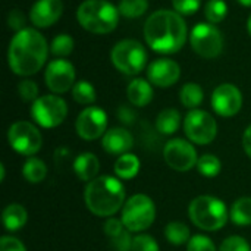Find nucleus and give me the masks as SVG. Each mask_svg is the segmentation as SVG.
I'll use <instances>...</instances> for the list:
<instances>
[{
  "instance_id": "1",
  "label": "nucleus",
  "mask_w": 251,
  "mask_h": 251,
  "mask_svg": "<svg viewBox=\"0 0 251 251\" xmlns=\"http://www.w3.org/2000/svg\"><path fill=\"white\" fill-rule=\"evenodd\" d=\"M144 38L153 51L174 54L185 46L188 28L184 18L175 10L159 9L147 18Z\"/></svg>"
},
{
  "instance_id": "2",
  "label": "nucleus",
  "mask_w": 251,
  "mask_h": 251,
  "mask_svg": "<svg viewBox=\"0 0 251 251\" xmlns=\"http://www.w3.org/2000/svg\"><path fill=\"white\" fill-rule=\"evenodd\" d=\"M49 46L41 32L34 28L18 31L7 47V65L19 76H31L46 65Z\"/></svg>"
},
{
  "instance_id": "3",
  "label": "nucleus",
  "mask_w": 251,
  "mask_h": 251,
  "mask_svg": "<svg viewBox=\"0 0 251 251\" xmlns=\"http://www.w3.org/2000/svg\"><path fill=\"white\" fill-rule=\"evenodd\" d=\"M84 200L91 213L100 218H109L124 207L125 187L115 176H97L85 187Z\"/></svg>"
},
{
  "instance_id": "4",
  "label": "nucleus",
  "mask_w": 251,
  "mask_h": 251,
  "mask_svg": "<svg viewBox=\"0 0 251 251\" xmlns=\"http://www.w3.org/2000/svg\"><path fill=\"white\" fill-rule=\"evenodd\" d=\"M119 10L107 0H85L76 9L78 24L93 34H110L119 24Z\"/></svg>"
},
{
  "instance_id": "5",
  "label": "nucleus",
  "mask_w": 251,
  "mask_h": 251,
  "mask_svg": "<svg viewBox=\"0 0 251 251\" xmlns=\"http://www.w3.org/2000/svg\"><path fill=\"white\" fill-rule=\"evenodd\" d=\"M188 216L197 228L209 232L222 229L229 219L225 203L212 196L196 197L188 206Z\"/></svg>"
},
{
  "instance_id": "6",
  "label": "nucleus",
  "mask_w": 251,
  "mask_h": 251,
  "mask_svg": "<svg viewBox=\"0 0 251 251\" xmlns=\"http://www.w3.org/2000/svg\"><path fill=\"white\" fill-rule=\"evenodd\" d=\"M147 57L144 46L132 38L116 43L110 51L113 66L125 75H138L146 68Z\"/></svg>"
},
{
  "instance_id": "7",
  "label": "nucleus",
  "mask_w": 251,
  "mask_h": 251,
  "mask_svg": "<svg viewBox=\"0 0 251 251\" xmlns=\"http://www.w3.org/2000/svg\"><path fill=\"white\" fill-rule=\"evenodd\" d=\"M156 219L154 201L146 194L129 197L122 209V224L129 232H141L149 229Z\"/></svg>"
},
{
  "instance_id": "8",
  "label": "nucleus",
  "mask_w": 251,
  "mask_h": 251,
  "mask_svg": "<svg viewBox=\"0 0 251 251\" xmlns=\"http://www.w3.org/2000/svg\"><path fill=\"white\" fill-rule=\"evenodd\" d=\"M31 116L37 125L51 129L63 124V121L66 119L68 104L57 94H46L32 101Z\"/></svg>"
},
{
  "instance_id": "9",
  "label": "nucleus",
  "mask_w": 251,
  "mask_h": 251,
  "mask_svg": "<svg viewBox=\"0 0 251 251\" xmlns=\"http://www.w3.org/2000/svg\"><path fill=\"white\" fill-rule=\"evenodd\" d=\"M9 146L19 154L32 157L43 146V137L38 128L26 121H18L7 129Z\"/></svg>"
},
{
  "instance_id": "10",
  "label": "nucleus",
  "mask_w": 251,
  "mask_h": 251,
  "mask_svg": "<svg viewBox=\"0 0 251 251\" xmlns=\"http://www.w3.org/2000/svg\"><path fill=\"white\" fill-rule=\"evenodd\" d=\"M184 132L191 143L206 146L216 138L218 124L209 112L193 109L184 119Z\"/></svg>"
},
{
  "instance_id": "11",
  "label": "nucleus",
  "mask_w": 251,
  "mask_h": 251,
  "mask_svg": "<svg viewBox=\"0 0 251 251\" xmlns=\"http://www.w3.org/2000/svg\"><path fill=\"white\" fill-rule=\"evenodd\" d=\"M193 50L204 59H216L224 50V37L213 24H197L190 34Z\"/></svg>"
},
{
  "instance_id": "12",
  "label": "nucleus",
  "mask_w": 251,
  "mask_h": 251,
  "mask_svg": "<svg viewBox=\"0 0 251 251\" xmlns=\"http://www.w3.org/2000/svg\"><path fill=\"white\" fill-rule=\"evenodd\" d=\"M163 157L168 166L176 172H188L197 166L199 156L194 146L182 138H174L166 143Z\"/></svg>"
},
{
  "instance_id": "13",
  "label": "nucleus",
  "mask_w": 251,
  "mask_h": 251,
  "mask_svg": "<svg viewBox=\"0 0 251 251\" xmlns=\"http://www.w3.org/2000/svg\"><path fill=\"white\" fill-rule=\"evenodd\" d=\"M75 68L66 59L51 60L44 71V81L53 94H65L75 85Z\"/></svg>"
},
{
  "instance_id": "14",
  "label": "nucleus",
  "mask_w": 251,
  "mask_h": 251,
  "mask_svg": "<svg viewBox=\"0 0 251 251\" xmlns=\"http://www.w3.org/2000/svg\"><path fill=\"white\" fill-rule=\"evenodd\" d=\"M107 115L101 107L88 106L76 118L75 129L79 138L85 141H93L106 134Z\"/></svg>"
},
{
  "instance_id": "15",
  "label": "nucleus",
  "mask_w": 251,
  "mask_h": 251,
  "mask_svg": "<svg viewBox=\"0 0 251 251\" xmlns=\"http://www.w3.org/2000/svg\"><path fill=\"white\" fill-rule=\"evenodd\" d=\"M212 107L222 118L235 116L243 107V94L234 84H221L212 93Z\"/></svg>"
},
{
  "instance_id": "16",
  "label": "nucleus",
  "mask_w": 251,
  "mask_h": 251,
  "mask_svg": "<svg viewBox=\"0 0 251 251\" xmlns=\"http://www.w3.org/2000/svg\"><path fill=\"white\" fill-rule=\"evenodd\" d=\"M181 76V68L179 65L168 57H160L153 60L147 68V78L149 81L160 88L172 87L178 82Z\"/></svg>"
},
{
  "instance_id": "17",
  "label": "nucleus",
  "mask_w": 251,
  "mask_h": 251,
  "mask_svg": "<svg viewBox=\"0 0 251 251\" xmlns=\"http://www.w3.org/2000/svg\"><path fill=\"white\" fill-rule=\"evenodd\" d=\"M63 13L62 0H37L29 10V19L37 28H49Z\"/></svg>"
},
{
  "instance_id": "18",
  "label": "nucleus",
  "mask_w": 251,
  "mask_h": 251,
  "mask_svg": "<svg viewBox=\"0 0 251 251\" xmlns=\"http://www.w3.org/2000/svg\"><path fill=\"white\" fill-rule=\"evenodd\" d=\"M101 147L109 154L122 156L134 147V137L125 128H110L101 137Z\"/></svg>"
},
{
  "instance_id": "19",
  "label": "nucleus",
  "mask_w": 251,
  "mask_h": 251,
  "mask_svg": "<svg viewBox=\"0 0 251 251\" xmlns=\"http://www.w3.org/2000/svg\"><path fill=\"white\" fill-rule=\"evenodd\" d=\"M126 97L131 104L137 107H144L153 100V87L150 81L143 78L132 79L126 87Z\"/></svg>"
},
{
  "instance_id": "20",
  "label": "nucleus",
  "mask_w": 251,
  "mask_h": 251,
  "mask_svg": "<svg viewBox=\"0 0 251 251\" xmlns=\"http://www.w3.org/2000/svg\"><path fill=\"white\" fill-rule=\"evenodd\" d=\"M100 171V162L96 154L93 153H81L75 160H74V172L78 176V179L90 182Z\"/></svg>"
},
{
  "instance_id": "21",
  "label": "nucleus",
  "mask_w": 251,
  "mask_h": 251,
  "mask_svg": "<svg viewBox=\"0 0 251 251\" xmlns=\"http://www.w3.org/2000/svg\"><path fill=\"white\" fill-rule=\"evenodd\" d=\"M1 219H3L4 228L10 232H15V231H19L21 228L25 226L26 219H28V213L22 204L10 203L4 207Z\"/></svg>"
},
{
  "instance_id": "22",
  "label": "nucleus",
  "mask_w": 251,
  "mask_h": 251,
  "mask_svg": "<svg viewBox=\"0 0 251 251\" xmlns=\"http://www.w3.org/2000/svg\"><path fill=\"white\" fill-rule=\"evenodd\" d=\"M141 168L140 159L132 154V153H125L122 156L118 157V160L115 162V174L118 175L119 179H132L138 175Z\"/></svg>"
},
{
  "instance_id": "23",
  "label": "nucleus",
  "mask_w": 251,
  "mask_h": 251,
  "mask_svg": "<svg viewBox=\"0 0 251 251\" xmlns=\"http://www.w3.org/2000/svg\"><path fill=\"white\" fill-rule=\"evenodd\" d=\"M181 125V115L176 109H165L156 118V129L162 135H172Z\"/></svg>"
},
{
  "instance_id": "24",
  "label": "nucleus",
  "mask_w": 251,
  "mask_h": 251,
  "mask_svg": "<svg viewBox=\"0 0 251 251\" xmlns=\"http://www.w3.org/2000/svg\"><path fill=\"white\" fill-rule=\"evenodd\" d=\"M22 175L31 184H40L47 176V166L38 157H28L22 165Z\"/></svg>"
},
{
  "instance_id": "25",
  "label": "nucleus",
  "mask_w": 251,
  "mask_h": 251,
  "mask_svg": "<svg viewBox=\"0 0 251 251\" xmlns=\"http://www.w3.org/2000/svg\"><path fill=\"white\" fill-rule=\"evenodd\" d=\"M229 219L238 226L251 225V197H241L231 206Z\"/></svg>"
},
{
  "instance_id": "26",
  "label": "nucleus",
  "mask_w": 251,
  "mask_h": 251,
  "mask_svg": "<svg viewBox=\"0 0 251 251\" xmlns=\"http://www.w3.org/2000/svg\"><path fill=\"white\" fill-rule=\"evenodd\" d=\"M204 99V93L203 88L196 84V82H187L182 85L181 91H179V100L182 103V106H185L187 109H197Z\"/></svg>"
},
{
  "instance_id": "27",
  "label": "nucleus",
  "mask_w": 251,
  "mask_h": 251,
  "mask_svg": "<svg viewBox=\"0 0 251 251\" xmlns=\"http://www.w3.org/2000/svg\"><path fill=\"white\" fill-rule=\"evenodd\" d=\"M165 237L166 240L174 246H182L188 243L190 238V229L182 222H171L165 228Z\"/></svg>"
},
{
  "instance_id": "28",
  "label": "nucleus",
  "mask_w": 251,
  "mask_h": 251,
  "mask_svg": "<svg viewBox=\"0 0 251 251\" xmlns=\"http://www.w3.org/2000/svg\"><path fill=\"white\" fill-rule=\"evenodd\" d=\"M72 97L76 103L88 106L96 101L97 94H96V88L93 87V84H90L85 79H81L75 82V85L72 87Z\"/></svg>"
},
{
  "instance_id": "29",
  "label": "nucleus",
  "mask_w": 251,
  "mask_h": 251,
  "mask_svg": "<svg viewBox=\"0 0 251 251\" xmlns=\"http://www.w3.org/2000/svg\"><path fill=\"white\" fill-rule=\"evenodd\" d=\"M149 9V0H121L118 10L122 16L135 19L143 16Z\"/></svg>"
},
{
  "instance_id": "30",
  "label": "nucleus",
  "mask_w": 251,
  "mask_h": 251,
  "mask_svg": "<svg viewBox=\"0 0 251 251\" xmlns=\"http://www.w3.org/2000/svg\"><path fill=\"white\" fill-rule=\"evenodd\" d=\"M197 171L206 178H215L221 174L222 163L215 154H203L201 157H199Z\"/></svg>"
},
{
  "instance_id": "31",
  "label": "nucleus",
  "mask_w": 251,
  "mask_h": 251,
  "mask_svg": "<svg viewBox=\"0 0 251 251\" xmlns=\"http://www.w3.org/2000/svg\"><path fill=\"white\" fill-rule=\"evenodd\" d=\"M228 15V4L224 0H209L204 7V16L209 24H219Z\"/></svg>"
},
{
  "instance_id": "32",
  "label": "nucleus",
  "mask_w": 251,
  "mask_h": 251,
  "mask_svg": "<svg viewBox=\"0 0 251 251\" xmlns=\"http://www.w3.org/2000/svg\"><path fill=\"white\" fill-rule=\"evenodd\" d=\"M74 50V38L68 34H59L53 38L51 44H50V51L53 56H56L57 59L66 57L72 53Z\"/></svg>"
},
{
  "instance_id": "33",
  "label": "nucleus",
  "mask_w": 251,
  "mask_h": 251,
  "mask_svg": "<svg viewBox=\"0 0 251 251\" xmlns=\"http://www.w3.org/2000/svg\"><path fill=\"white\" fill-rule=\"evenodd\" d=\"M218 251H251V247L246 238L240 235H231L224 240Z\"/></svg>"
},
{
  "instance_id": "34",
  "label": "nucleus",
  "mask_w": 251,
  "mask_h": 251,
  "mask_svg": "<svg viewBox=\"0 0 251 251\" xmlns=\"http://www.w3.org/2000/svg\"><path fill=\"white\" fill-rule=\"evenodd\" d=\"M18 93L24 101H35L38 99V85L32 79H24L18 85Z\"/></svg>"
},
{
  "instance_id": "35",
  "label": "nucleus",
  "mask_w": 251,
  "mask_h": 251,
  "mask_svg": "<svg viewBox=\"0 0 251 251\" xmlns=\"http://www.w3.org/2000/svg\"><path fill=\"white\" fill-rule=\"evenodd\" d=\"M132 251H159V244L157 241L147 234H141L137 235L135 238H132Z\"/></svg>"
},
{
  "instance_id": "36",
  "label": "nucleus",
  "mask_w": 251,
  "mask_h": 251,
  "mask_svg": "<svg viewBox=\"0 0 251 251\" xmlns=\"http://www.w3.org/2000/svg\"><path fill=\"white\" fill-rule=\"evenodd\" d=\"M201 0H172L174 10L181 16H191L200 9Z\"/></svg>"
},
{
  "instance_id": "37",
  "label": "nucleus",
  "mask_w": 251,
  "mask_h": 251,
  "mask_svg": "<svg viewBox=\"0 0 251 251\" xmlns=\"http://www.w3.org/2000/svg\"><path fill=\"white\" fill-rule=\"evenodd\" d=\"M187 251H218L213 241L206 235H194L187 243Z\"/></svg>"
},
{
  "instance_id": "38",
  "label": "nucleus",
  "mask_w": 251,
  "mask_h": 251,
  "mask_svg": "<svg viewBox=\"0 0 251 251\" xmlns=\"http://www.w3.org/2000/svg\"><path fill=\"white\" fill-rule=\"evenodd\" d=\"M103 228H104V234H106L110 240L116 238L118 235H121V234L126 229L125 225L122 224V221H118V219H115V218L107 219Z\"/></svg>"
},
{
  "instance_id": "39",
  "label": "nucleus",
  "mask_w": 251,
  "mask_h": 251,
  "mask_svg": "<svg viewBox=\"0 0 251 251\" xmlns=\"http://www.w3.org/2000/svg\"><path fill=\"white\" fill-rule=\"evenodd\" d=\"M7 26L15 29L16 32L25 28V15L19 9H13L7 15Z\"/></svg>"
},
{
  "instance_id": "40",
  "label": "nucleus",
  "mask_w": 251,
  "mask_h": 251,
  "mask_svg": "<svg viewBox=\"0 0 251 251\" xmlns=\"http://www.w3.org/2000/svg\"><path fill=\"white\" fill-rule=\"evenodd\" d=\"M115 250L118 251H129L132 249V238L129 237V231L125 229L121 235H118L116 238L110 240Z\"/></svg>"
},
{
  "instance_id": "41",
  "label": "nucleus",
  "mask_w": 251,
  "mask_h": 251,
  "mask_svg": "<svg viewBox=\"0 0 251 251\" xmlns=\"http://www.w3.org/2000/svg\"><path fill=\"white\" fill-rule=\"evenodd\" d=\"M0 251H26V249L18 238L4 235L0 240Z\"/></svg>"
},
{
  "instance_id": "42",
  "label": "nucleus",
  "mask_w": 251,
  "mask_h": 251,
  "mask_svg": "<svg viewBox=\"0 0 251 251\" xmlns=\"http://www.w3.org/2000/svg\"><path fill=\"white\" fill-rule=\"evenodd\" d=\"M243 149H244L246 154L251 159V125L244 131V135H243Z\"/></svg>"
},
{
  "instance_id": "43",
  "label": "nucleus",
  "mask_w": 251,
  "mask_h": 251,
  "mask_svg": "<svg viewBox=\"0 0 251 251\" xmlns=\"http://www.w3.org/2000/svg\"><path fill=\"white\" fill-rule=\"evenodd\" d=\"M240 4L246 6V7H251V0H237Z\"/></svg>"
},
{
  "instance_id": "44",
  "label": "nucleus",
  "mask_w": 251,
  "mask_h": 251,
  "mask_svg": "<svg viewBox=\"0 0 251 251\" xmlns=\"http://www.w3.org/2000/svg\"><path fill=\"white\" fill-rule=\"evenodd\" d=\"M247 29H249V34L251 35V15L250 18H249V21H247Z\"/></svg>"
}]
</instances>
